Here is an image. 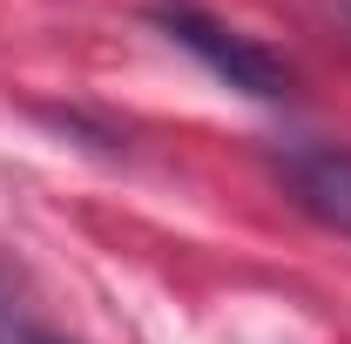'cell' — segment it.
I'll use <instances>...</instances> for the list:
<instances>
[{
  "label": "cell",
  "mask_w": 351,
  "mask_h": 344,
  "mask_svg": "<svg viewBox=\"0 0 351 344\" xmlns=\"http://www.w3.org/2000/svg\"><path fill=\"white\" fill-rule=\"evenodd\" d=\"M34 344H68V338H34Z\"/></svg>",
  "instance_id": "3957f363"
},
{
  "label": "cell",
  "mask_w": 351,
  "mask_h": 344,
  "mask_svg": "<svg viewBox=\"0 0 351 344\" xmlns=\"http://www.w3.org/2000/svg\"><path fill=\"white\" fill-rule=\"evenodd\" d=\"M149 21H156L182 54H196L223 88L257 95V101H284V95H291V68H284L263 41L237 34V27H223L217 14H203V7H189V0H156V7H149Z\"/></svg>",
  "instance_id": "6da1fadb"
},
{
  "label": "cell",
  "mask_w": 351,
  "mask_h": 344,
  "mask_svg": "<svg viewBox=\"0 0 351 344\" xmlns=\"http://www.w3.org/2000/svg\"><path fill=\"white\" fill-rule=\"evenodd\" d=\"M277 175H284L291 203L304 216L351 236V149L345 142H284L277 149Z\"/></svg>",
  "instance_id": "7a4b0ae2"
}]
</instances>
